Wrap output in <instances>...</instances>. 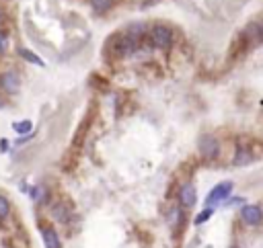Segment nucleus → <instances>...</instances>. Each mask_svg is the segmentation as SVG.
Returning <instances> with one entry per match:
<instances>
[{
  "label": "nucleus",
  "instance_id": "nucleus-1",
  "mask_svg": "<svg viewBox=\"0 0 263 248\" xmlns=\"http://www.w3.org/2000/svg\"><path fill=\"white\" fill-rule=\"evenodd\" d=\"M140 41H142V37H140V35L132 33V31H125V33L115 35V37L109 41V45H111V49H113V54H115V56L123 58V56H129V54L138 52Z\"/></svg>",
  "mask_w": 263,
  "mask_h": 248
},
{
  "label": "nucleus",
  "instance_id": "nucleus-2",
  "mask_svg": "<svg viewBox=\"0 0 263 248\" xmlns=\"http://www.w3.org/2000/svg\"><path fill=\"white\" fill-rule=\"evenodd\" d=\"M150 43L159 49H169L173 45V31L167 25H155L150 29Z\"/></svg>",
  "mask_w": 263,
  "mask_h": 248
},
{
  "label": "nucleus",
  "instance_id": "nucleus-3",
  "mask_svg": "<svg viewBox=\"0 0 263 248\" xmlns=\"http://www.w3.org/2000/svg\"><path fill=\"white\" fill-rule=\"evenodd\" d=\"M198 148H200V152L206 160H214L220 154V144L214 136H202L200 142H198Z\"/></svg>",
  "mask_w": 263,
  "mask_h": 248
},
{
  "label": "nucleus",
  "instance_id": "nucleus-4",
  "mask_svg": "<svg viewBox=\"0 0 263 248\" xmlns=\"http://www.w3.org/2000/svg\"><path fill=\"white\" fill-rule=\"evenodd\" d=\"M230 191H232V183H230V181H224V183L216 185V187L208 193V197H206V205H208V207H212V205L222 203V201L230 195Z\"/></svg>",
  "mask_w": 263,
  "mask_h": 248
},
{
  "label": "nucleus",
  "instance_id": "nucleus-5",
  "mask_svg": "<svg viewBox=\"0 0 263 248\" xmlns=\"http://www.w3.org/2000/svg\"><path fill=\"white\" fill-rule=\"evenodd\" d=\"M240 219L247 226H257V224L263 221V211H261L259 205H245L240 209Z\"/></svg>",
  "mask_w": 263,
  "mask_h": 248
},
{
  "label": "nucleus",
  "instance_id": "nucleus-6",
  "mask_svg": "<svg viewBox=\"0 0 263 248\" xmlns=\"http://www.w3.org/2000/svg\"><path fill=\"white\" fill-rule=\"evenodd\" d=\"M0 86H3L7 92H15L19 88V76L15 72H5L0 76Z\"/></svg>",
  "mask_w": 263,
  "mask_h": 248
},
{
  "label": "nucleus",
  "instance_id": "nucleus-7",
  "mask_svg": "<svg viewBox=\"0 0 263 248\" xmlns=\"http://www.w3.org/2000/svg\"><path fill=\"white\" fill-rule=\"evenodd\" d=\"M179 199H181V203H183L185 207H191V205L198 201L193 185H183V187H181V193H179Z\"/></svg>",
  "mask_w": 263,
  "mask_h": 248
},
{
  "label": "nucleus",
  "instance_id": "nucleus-8",
  "mask_svg": "<svg viewBox=\"0 0 263 248\" xmlns=\"http://www.w3.org/2000/svg\"><path fill=\"white\" fill-rule=\"evenodd\" d=\"M41 234H43V242H46V248H62V244H60V238H58V234H56L54 230H50V228H43V230H41Z\"/></svg>",
  "mask_w": 263,
  "mask_h": 248
},
{
  "label": "nucleus",
  "instance_id": "nucleus-9",
  "mask_svg": "<svg viewBox=\"0 0 263 248\" xmlns=\"http://www.w3.org/2000/svg\"><path fill=\"white\" fill-rule=\"evenodd\" d=\"M52 213H54V217H56L58 221H62V224H66V221H68V215H70L66 203H56V205L52 207Z\"/></svg>",
  "mask_w": 263,
  "mask_h": 248
},
{
  "label": "nucleus",
  "instance_id": "nucleus-10",
  "mask_svg": "<svg viewBox=\"0 0 263 248\" xmlns=\"http://www.w3.org/2000/svg\"><path fill=\"white\" fill-rule=\"evenodd\" d=\"M89 3L97 13H107L113 7V0H89Z\"/></svg>",
  "mask_w": 263,
  "mask_h": 248
},
{
  "label": "nucleus",
  "instance_id": "nucleus-11",
  "mask_svg": "<svg viewBox=\"0 0 263 248\" xmlns=\"http://www.w3.org/2000/svg\"><path fill=\"white\" fill-rule=\"evenodd\" d=\"M15 132L19 134V136H27V134H31V130H33V123L31 121H21V123H15Z\"/></svg>",
  "mask_w": 263,
  "mask_h": 248
},
{
  "label": "nucleus",
  "instance_id": "nucleus-12",
  "mask_svg": "<svg viewBox=\"0 0 263 248\" xmlns=\"http://www.w3.org/2000/svg\"><path fill=\"white\" fill-rule=\"evenodd\" d=\"M19 56H21V58H25L27 62H31V64H35V66H43V62H41V58H39V56H35L33 52H29V49H19Z\"/></svg>",
  "mask_w": 263,
  "mask_h": 248
},
{
  "label": "nucleus",
  "instance_id": "nucleus-13",
  "mask_svg": "<svg viewBox=\"0 0 263 248\" xmlns=\"http://www.w3.org/2000/svg\"><path fill=\"white\" fill-rule=\"evenodd\" d=\"M31 197H33V201H39V203H41V201L46 199V189H43V187H35V189L31 191Z\"/></svg>",
  "mask_w": 263,
  "mask_h": 248
},
{
  "label": "nucleus",
  "instance_id": "nucleus-14",
  "mask_svg": "<svg viewBox=\"0 0 263 248\" xmlns=\"http://www.w3.org/2000/svg\"><path fill=\"white\" fill-rule=\"evenodd\" d=\"M212 213H214V209H212V207H208V209H204V211H202V213H200V215L195 217V224H204V221H208Z\"/></svg>",
  "mask_w": 263,
  "mask_h": 248
},
{
  "label": "nucleus",
  "instance_id": "nucleus-15",
  "mask_svg": "<svg viewBox=\"0 0 263 248\" xmlns=\"http://www.w3.org/2000/svg\"><path fill=\"white\" fill-rule=\"evenodd\" d=\"M9 49V35L5 31H0V54H5Z\"/></svg>",
  "mask_w": 263,
  "mask_h": 248
},
{
  "label": "nucleus",
  "instance_id": "nucleus-16",
  "mask_svg": "<svg viewBox=\"0 0 263 248\" xmlns=\"http://www.w3.org/2000/svg\"><path fill=\"white\" fill-rule=\"evenodd\" d=\"M9 211H11V207H9V201L0 197V217H7V215H9Z\"/></svg>",
  "mask_w": 263,
  "mask_h": 248
},
{
  "label": "nucleus",
  "instance_id": "nucleus-17",
  "mask_svg": "<svg viewBox=\"0 0 263 248\" xmlns=\"http://www.w3.org/2000/svg\"><path fill=\"white\" fill-rule=\"evenodd\" d=\"M0 21H3V9H0Z\"/></svg>",
  "mask_w": 263,
  "mask_h": 248
},
{
  "label": "nucleus",
  "instance_id": "nucleus-18",
  "mask_svg": "<svg viewBox=\"0 0 263 248\" xmlns=\"http://www.w3.org/2000/svg\"><path fill=\"white\" fill-rule=\"evenodd\" d=\"M0 107H3V103H0Z\"/></svg>",
  "mask_w": 263,
  "mask_h": 248
}]
</instances>
